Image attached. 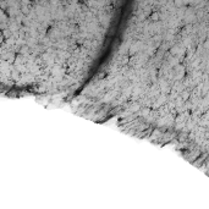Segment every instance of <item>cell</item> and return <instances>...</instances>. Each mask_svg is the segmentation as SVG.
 Wrapping results in <instances>:
<instances>
[{
  "label": "cell",
  "instance_id": "1",
  "mask_svg": "<svg viewBox=\"0 0 209 209\" xmlns=\"http://www.w3.org/2000/svg\"><path fill=\"white\" fill-rule=\"evenodd\" d=\"M204 4L141 3L125 11L84 93L127 127L185 147L191 155L207 145Z\"/></svg>",
  "mask_w": 209,
  "mask_h": 209
}]
</instances>
